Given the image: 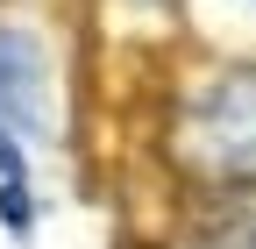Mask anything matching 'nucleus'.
Instances as JSON below:
<instances>
[{
  "label": "nucleus",
  "instance_id": "2",
  "mask_svg": "<svg viewBox=\"0 0 256 249\" xmlns=\"http://www.w3.org/2000/svg\"><path fill=\"white\" fill-rule=\"evenodd\" d=\"M0 185H8V192H0V200H8V221H22V164H14L8 142H0Z\"/></svg>",
  "mask_w": 256,
  "mask_h": 249
},
{
  "label": "nucleus",
  "instance_id": "1",
  "mask_svg": "<svg viewBox=\"0 0 256 249\" xmlns=\"http://www.w3.org/2000/svg\"><path fill=\"white\" fill-rule=\"evenodd\" d=\"M185 157L214 178H249L256 171V72L214 78L200 100L185 107Z\"/></svg>",
  "mask_w": 256,
  "mask_h": 249
},
{
  "label": "nucleus",
  "instance_id": "3",
  "mask_svg": "<svg viewBox=\"0 0 256 249\" xmlns=\"http://www.w3.org/2000/svg\"><path fill=\"white\" fill-rule=\"evenodd\" d=\"M242 8H256V0H242Z\"/></svg>",
  "mask_w": 256,
  "mask_h": 249
}]
</instances>
